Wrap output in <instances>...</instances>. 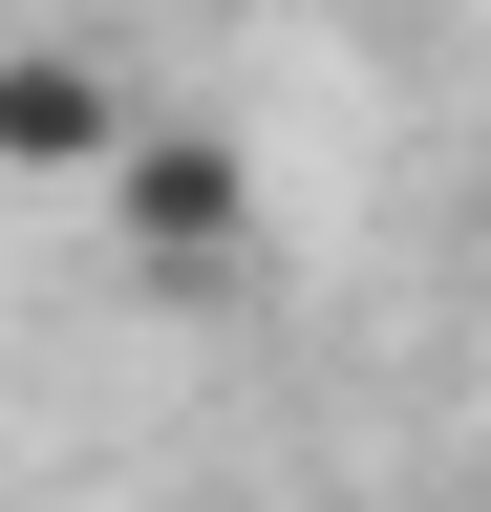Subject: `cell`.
<instances>
[{"label":"cell","instance_id":"cell-1","mask_svg":"<svg viewBox=\"0 0 491 512\" xmlns=\"http://www.w3.org/2000/svg\"><path fill=\"white\" fill-rule=\"evenodd\" d=\"M107 214H129L171 278H214V256L257 235V192H235V150H214V128H129V150H107Z\"/></svg>","mask_w":491,"mask_h":512},{"label":"cell","instance_id":"cell-2","mask_svg":"<svg viewBox=\"0 0 491 512\" xmlns=\"http://www.w3.org/2000/svg\"><path fill=\"white\" fill-rule=\"evenodd\" d=\"M129 150V86H107V43H0V171H86Z\"/></svg>","mask_w":491,"mask_h":512}]
</instances>
